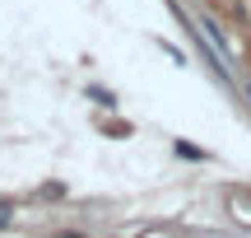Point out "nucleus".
Returning <instances> with one entry per match:
<instances>
[{"label":"nucleus","instance_id":"1","mask_svg":"<svg viewBox=\"0 0 251 238\" xmlns=\"http://www.w3.org/2000/svg\"><path fill=\"white\" fill-rule=\"evenodd\" d=\"M0 224H9V206H0Z\"/></svg>","mask_w":251,"mask_h":238}]
</instances>
